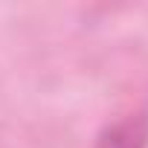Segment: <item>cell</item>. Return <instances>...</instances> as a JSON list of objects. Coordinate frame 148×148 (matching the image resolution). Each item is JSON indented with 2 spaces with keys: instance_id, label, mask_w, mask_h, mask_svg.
Instances as JSON below:
<instances>
[{
  "instance_id": "1",
  "label": "cell",
  "mask_w": 148,
  "mask_h": 148,
  "mask_svg": "<svg viewBox=\"0 0 148 148\" xmlns=\"http://www.w3.org/2000/svg\"><path fill=\"white\" fill-rule=\"evenodd\" d=\"M96 148H148V110H136L105 125L96 136Z\"/></svg>"
}]
</instances>
